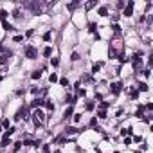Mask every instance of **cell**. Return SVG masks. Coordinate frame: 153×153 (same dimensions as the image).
Instances as JSON below:
<instances>
[{
	"label": "cell",
	"instance_id": "cell-1",
	"mask_svg": "<svg viewBox=\"0 0 153 153\" xmlns=\"http://www.w3.org/2000/svg\"><path fill=\"white\" fill-rule=\"evenodd\" d=\"M32 121H34V124H36V126H43V123H45V115H43V112H42V110H36V112L32 113Z\"/></svg>",
	"mask_w": 153,
	"mask_h": 153
},
{
	"label": "cell",
	"instance_id": "cell-2",
	"mask_svg": "<svg viewBox=\"0 0 153 153\" xmlns=\"http://www.w3.org/2000/svg\"><path fill=\"white\" fill-rule=\"evenodd\" d=\"M27 113H29V108H27V106H22L20 110L16 112V115H14V121H20V119H27V117H29Z\"/></svg>",
	"mask_w": 153,
	"mask_h": 153
},
{
	"label": "cell",
	"instance_id": "cell-3",
	"mask_svg": "<svg viewBox=\"0 0 153 153\" xmlns=\"http://www.w3.org/2000/svg\"><path fill=\"white\" fill-rule=\"evenodd\" d=\"M25 58H29V60H34L36 58V49L34 47H25Z\"/></svg>",
	"mask_w": 153,
	"mask_h": 153
},
{
	"label": "cell",
	"instance_id": "cell-4",
	"mask_svg": "<svg viewBox=\"0 0 153 153\" xmlns=\"http://www.w3.org/2000/svg\"><path fill=\"white\" fill-rule=\"evenodd\" d=\"M121 87H123L121 83H112V85H110V92H112L113 95H119V94H121Z\"/></svg>",
	"mask_w": 153,
	"mask_h": 153
},
{
	"label": "cell",
	"instance_id": "cell-5",
	"mask_svg": "<svg viewBox=\"0 0 153 153\" xmlns=\"http://www.w3.org/2000/svg\"><path fill=\"white\" fill-rule=\"evenodd\" d=\"M131 14H133V2L130 0L126 4V7H124V16H131Z\"/></svg>",
	"mask_w": 153,
	"mask_h": 153
},
{
	"label": "cell",
	"instance_id": "cell-6",
	"mask_svg": "<svg viewBox=\"0 0 153 153\" xmlns=\"http://www.w3.org/2000/svg\"><path fill=\"white\" fill-rule=\"evenodd\" d=\"M11 144V141H9V135H7V133H4V137H2V142H0V146H2V148H7Z\"/></svg>",
	"mask_w": 153,
	"mask_h": 153
},
{
	"label": "cell",
	"instance_id": "cell-7",
	"mask_svg": "<svg viewBox=\"0 0 153 153\" xmlns=\"http://www.w3.org/2000/svg\"><path fill=\"white\" fill-rule=\"evenodd\" d=\"M72 113H74V108H72V106H69V108L65 110V113H63V117H65V119H69Z\"/></svg>",
	"mask_w": 153,
	"mask_h": 153
},
{
	"label": "cell",
	"instance_id": "cell-8",
	"mask_svg": "<svg viewBox=\"0 0 153 153\" xmlns=\"http://www.w3.org/2000/svg\"><path fill=\"white\" fill-rule=\"evenodd\" d=\"M2 25H4V29H6V31H13V29H14V27H13L7 20H4V22H2Z\"/></svg>",
	"mask_w": 153,
	"mask_h": 153
},
{
	"label": "cell",
	"instance_id": "cell-9",
	"mask_svg": "<svg viewBox=\"0 0 153 153\" xmlns=\"http://www.w3.org/2000/svg\"><path fill=\"white\" fill-rule=\"evenodd\" d=\"M60 85H61V87H65V88H70V85H69V79H67V78H61V79H60Z\"/></svg>",
	"mask_w": 153,
	"mask_h": 153
},
{
	"label": "cell",
	"instance_id": "cell-10",
	"mask_svg": "<svg viewBox=\"0 0 153 153\" xmlns=\"http://www.w3.org/2000/svg\"><path fill=\"white\" fill-rule=\"evenodd\" d=\"M43 105H45V108H47V110H54V105H52L49 99H45V101H43Z\"/></svg>",
	"mask_w": 153,
	"mask_h": 153
},
{
	"label": "cell",
	"instance_id": "cell-11",
	"mask_svg": "<svg viewBox=\"0 0 153 153\" xmlns=\"http://www.w3.org/2000/svg\"><path fill=\"white\" fill-rule=\"evenodd\" d=\"M88 31H90V32H95V31H97V24H94V22L88 24Z\"/></svg>",
	"mask_w": 153,
	"mask_h": 153
},
{
	"label": "cell",
	"instance_id": "cell-12",
	"mask_svg": "<svg viewBox=\"0 0 153 153\" xmlns=\"http://www.w3.org/2000/svg\"><path fill=\"white\" fill-rule=\"evenodd\" d=\"M139 92H148V85L146 83H139Z\"/></svg>",
	"mask_w": 153,
	"mask_h": 153
},
{
	"label": "cell",
	"instance_id": "cell-13",
	"mask_svg": "<svg viewBox=\"0 0 153 153\" xmlns=\"http://www.w3.org/2000/svg\"><path fill=\"white\" fill-rule=\"evenodd\" d=\"M42 105H43V99H34L31 106H42Z\"/></svg>",
	"mask_w": 153,
	"mask_h": 153
},
{
	"label": "cell",
	"instance_id": "cell-14",
	"mask_svg": "<svg viewBox=\"0 0 153 153\" xmlns=\"http://www.w3.org/2000/svg\"><path fill=\"white\" fill-rule=\"evenodd\" d=\"M142 112H144V108H142V106H139V108H137V112H135V115H137V117H144V115H142Z\"/></svg>",
	"mask_w": 153,
	"mask_h": 153
},
{
	"label": "cell",
	"instance_id": "cell-15",
	"mask_svg": "<svg viewBox=\"0 0 153 153\" xmlns=\"http://www.w3.org/2000/svg\"><path fill=\"white\" fill-rule=\"evenodd\" d=\"M40 78H42V72H40V70L32 72V79H40Z\"/></svg>",
	"mask_w": 153,
	"mask_h": 153
},
{
	"label": "cell",
	"instance_id": "cell-16",
	"mask_svg": "<svg viewBox=\"0 0 153 153\" xmlns=\"http://www.w3.org/2000/svg\"><path fill=\"white\" fill-rule=\"evenodd\" d=\"M99 14H101V16H108V9H106V7H101V9H99Z\"/></svg>",
	"mask_w": 153,
	"mask_h": 153
},
{
	"label": "cell",
	"instance_id": "cell-17",
	"mask_svg": "<svg viewBox=\"0 0 153 153\" xmlns=\"http://www.w3.org/2000/svg\"><path fill=\"white\" fill-rule=\"evenodd\" d=\"M50 54H52V49L50 47H45L43 49V56H50Z\"/></svg>",
	"mask_w": 153,
	"mask_h": 153
},
{
	"label": "cell",
	"instance_id": "cell-18",
	"mask_svg": "<svg viewBox=\"0 0 153 153\" xmlns=\"http://www.w3.org/2000/svg\"><path fill=\"white\" fill-rule=\"evenodd\" d=\"M99 69H101V63H95L94 67H92V72L95 74V72H99Z\"/></svg>",
	"mask_w": 153,
	"mask_h": 153
},
{
	"label": "cell",
	"instance_id": "cell-19",
	"mask_svg": "<svg viewBox=\"0 0 153 153\" xmlns=\"http://www.w3.org/2000/svg\"><path fill=\"white\" fill-rule=\"evenodd\" d=\"M78 6H79V2H72V4H69L67 7H69V9L72 11V9H76V7H78Z\"/></svg>",
	"mask_w": 153,
	"mask_h": 153
},
{
	"label": "cell",
	"instance_id": "cell-20",
	"mask_svg": "<svg viewBox=\"0 0 153 153\" xmlns=\"http://www.w3.org/2000/svg\"><path fill=\"white\" fill-rule=\"evenodd\" d=\"M6 18H7V11H0V20H6Z\"/></svg>",
	"mask_w": 153,
	"mask_h": 153
},
{
	"label": "cell",
	"instance_id": "cell-21",
	"mask_svg": "<svg viewBox=\"0 0 153 153\" xmlns=\"http://www.w3.org/2000/svg\"><path fill=\"white\" fill-rule=\"evenodd\" d=\"M49 79H50V83H56V81H58V76H56V74L52 72V74H50V78H49Z\"/></svg>",
	"mask_w": 153,
	"mask_h": 153
},
{
	"label": "cell",
	"instance_id": "cell-22",
	"mask_svg": "<svg viewBox=\"0 0 153 153\" xmlns=\"http://www.w3.org/2000/svg\"><path fill=\"white\" fill-rule=\"evenodd\" d=\"M50 63H52V67H58V65H60V60H58V58H52Z\"/></svg>",
	"mask_w": 153,
	"mask_h": 153
},
{
	"label": "cell",
	"instance_id": "cell-23",
	"mask_svg": "<svg viewBox=\"0 0 153 153\" xmlns=\"http://www.w3.org/2000/svg\"><path fill=\"white\" fill-rule=\"evenodd\" d=\"M97 117L105 119V117H106V112H105V110H99V112H97Z\"/></svg>",
	"mask_w": 153,
	"mask_h": 153
},
{
	"label": "cell",
	"instance_id": "cell-24",
	"mask_svg": "<svg viewBox=\"0 0 153 153\" xmlns=\"http://www.w3.org/2000/svg\"><path fill=\"white\" fill-rule=\"evenodd\" d=\"M139 97V90H131V99H137Z\"/></svg>",
	"mask_w": 153,
	"mask_h": 153
},
{
	"label": "cell",
	"instance_id": "cell-25",
	"mask_svg": "<svg viewBox=\"0 0 153 153\" xmlns=\"http://www.w3.org/2000/svg\"><path fill=\"white\" fill-rule=\"evenodd\" d=\"M43 40H45V42H49V40H50V31H47V32L43 34Z\"/></svg>",
	"mask_w": 153,
	"mask_h": 153
},
{
	"label": "cell",
	"instance_id": "cell-26",
	"mask_svg": "<svg viewBox=\"0 0 153 153\" xmlns=\"http://www.w3.org/2000/svg\"><path fill=\"white\" fill-rule=\"evenodd\" d=\"M119 61H121V63H128L130 60L126 58V56H119Z\"/></svg>",
	"mask_w": 153,
	"mask_h": 153
},
{
	"label": "cell",
	"instance_id": "cell-27",
	"mask_svg": "<svg viewBox=\"0 0 153 153\" xmlns=\"http://www.w3.org/2000/svg\"><path fill=\"white\" fill-rule=\"evenodd\" d=\"M76 131H79L78 128H67V133H76Z\"/></svg>",
	"mask_w": 153,
	"mask_h": 153
},
{
	"label": "cell",
	"instance_id": "cell-28",
	"mask_svg": "<svg viewBox=\"0 0 153 153\" xmlns=\"http://www.w3.org/2000/svg\"><path fill=\"white\" fill-rule=\"evenodd\" d=\"M81 121V115H79V113H76V115H74V123H79Z\"/></svg>",
	"mask_w": 153,
	"mask_h": 153
},
{
	"label": "cell",
	"instance_id": "cell-29",
	"mask_svg": "<svg viewBox=\"0 0 153 153\" xmlns=\"http://www.w3.org/2000/svg\"><path fill=\"white\" fill-rule=\"evenodd\" d=\"M20 148H22V142H14V151H18Z\"/></svg>",
	"mask_w": 153,
	"mask_h": 153
},
{
	"label": "cell",
	"instance_id": "cell-30",
	"mask_svg": "<svg viewBox=\"0 0 153 153\" xmlns=\"http://www.w3.org/2000/svg\"><path fill=\"white\" fill-rule=\"evenodd\" d=\"M70 60H72V61H78V60H79V56H78V54H76V52H74V54H72V58H70Z\"/></svg>",
	"mask_w": 153,
	"mask_h": 153
},
{
	"label": "cell",
	"instance_id": "cell-31",
	"mask_svg": "<svg viewBox=\"0 0 153 153\" xmlns=\"http://www.w3.org/2000/svg\"><path fill=\"white\" fill-rule=\"evenodd\" d=\"M2 126H4V128H6V130H9V121H7V119H6V121H4V123H2Z\"/></svg>",
	"mask_w": 153,
	"mask_h": 153
},
{
	"label": "cell",
	"instance_id": "cell-32",
	"mask_svg": "<svg viewBox=\"0 0 153 153\" xmlns=\"http://www.w3.org/2000/svg\"><path fill=\"white\" fill-rule=\"evenodd\" d=\"M90 126H97V119H95V117L90 121Z\"/></svg>",
	"mask_w": 153,
	"mask_h": 153
},
{
	"label": "cell",
	"instance_id": "cell-33",
	"mask_svg": "<svg viewBox=\"0 0 153 153\" xmlns=\"http://www.w3.org/2000/svg\"><path fill=\"white\" fill-rule=\"evenodd\" d=\"M43 153H50V148H49V146H47V144H45V146H43Z\"/></svg>",
	"mask_w": 153,
	"mask_h": 153
},
{
	"label": "cell",
	"instance_id": "cell-34",
	"mask_svg": "<svg viewBox=\"0 0 153 153\" xmlns=\"http://www.w3.org/2000/svg\"><path fill=\"white\" fill-rule=\"evenodd\" d=\"M112 29H113V31H115V32H119V31H121V27H119V25H117V24H115V25H113V27H112Z\"/></svg>",
	"mask_w": 153,
	"mask_h": 153
},
{
	"label": "cell",
	"instance_id": "cell-35",
	"mask_svg": "<svg viewBox=\"0 0 153 153\" xmlns=\"http://www.w3.org/2000/svg\"><path fill=\"white\" fill-rule=\"evenodd\" d=\"M0 81H2V76H0Z\"/></svg>",
	"mask_w": 153,
	"mask_h": 153
},
{
	"label": "cell",
	"instance_id": "cell-36",
	"mask_svg": "<svg viewBox=\"0 0 153 153\" xmlns=\"http://www.w3.org/2000/svg\"><path fill=\"white\" fill-rule=\"evenodd\" d=\"M0 131H2V126H0Z\"/></svg>",
	"mask_w": 153,
	"mask_h": 153
},
{
	"label": "cell",
	"instance_id": "cell-37",
	"mask_svg": "<svg viewBox=\"0 0 153 153\" xmlns=\"http://www.w3.org/2000/svg\"><path fill=\"white\" fill-rule=\"evenodd\" d=\"M113 153H119V151H113Z\"/></svg>",
	"mask_w": 153,
	"mask_h": 153
}]
</instances>
